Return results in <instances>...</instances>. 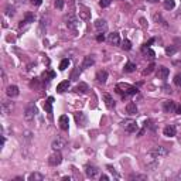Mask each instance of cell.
I'll use <instances>...</instances> for the list:
<instances>
[{
	"label": "cell",
	"instance_id": "cell-40",
	"mask_svg": "<svg viewBox=\"0 0 181 181\" xmlns=\"http://www.w3.org/2000/svg\"><path fill=\"white\" fill-rule=\"evenodd\" d=\"M154 20H156L157 23L163 24V26H167V24H166V21H164L163 18H161V16H160V14H154Z\"/></svg>",
	"mask_w": 181,
	"mask_h": 181
},
{
	"label": "cell",
	"instance_id": "cell-39",
	"mask_svg": "<svg viewBox=\"0 0 181 181\" xmlns=\"http://www.w3.org/2000/svg\"><path fill=\"white\" fill-rule=\"evenodd\" d=\"M55 7L58 10H62L64 9V0H55Z\"/></svg>",
	"mask_w": 181,
	"mask_h": 181
},
{
	"label": "cell",
	"instance_id": "cell-33",
	"mask_svg": "<svg viewBox=\"0 0 181 181\" xmlns=\"http://www.w3.org/2000/svg\"><path fill=\"white\" fill-rule=\"evenodd\" d=\"M177 53V47H174V45H170V47H166V54L167 55H174V54Z\"/></svg>",
	"mask_w": 181,
	"mask_h": 181
},
{
	"label": "cell",
	"instance_id": "cell-41",
	"mask_svg": "<svg viewBox=\"0 0 181 181\" xmlns=\"http://www.w3.org/2000/svg\"><path fill=\"white\" fill-rule=\"evenodd\" d=\"M111 3H112V0H100L99 6L100 7H108V6H111Z\"/></svg>",
	"mask_w": 181,
	"mask_h": 181
},
{
	"label": "cell",
	"instance_id": "cell-16",
	"mask_svg": "<svg viewBox=\"0 0 181 181\" xmlns=\"http://www.w3.org/2000/svg\"><path fill=\"white\" fill-rule=\"evenodd\" d=\"M58 122H59V128L62 129V130H68V128H70V119H68V116H67V115L59 116Z\"/></svg>",
	"mask_w": 181,
	"mask_h": 181
},
{
	"label": "cell",
	"instance_id": "cell-44",
	"mask_svg": "<svg viewBox=\"0 0 181 181\" xmlns=\"http://www.w3.org/2000/svg\"><path fill=\"white\" fill-rule=\"evenodd\" d=\"M41 3H43V0H31V4L33 6H40Z\"/></svg>",
	"mask_w": 181,
	"mask_h": 181
},
{
	"label": "cell",
	"instance_id": "cell-8",
	"mask_svg": "<svg viewBox=\"0 0 181 181\" xmlns=\"http://www.w3.org/2000/svg\"><path fill=\"white\" fill-rule=\"evenodd\" d=\"M65 146H67V139H64V137H57V139L51 143V147H53L54 150H61V149H64Z\"/></svg>",
	"mask_w": 181,
	"mask_h": 181
},
{
	"label": "cell",
	"instance_id": "cell-23",
	"mask_svg": "<svg viewBox=\"0 0 181 181\" xmlns=\"http://www.w3.org/2000/svg\"><path fill=\"white\" fill-rule=\"evenodd\" d=\"M106 79H108V72H106V71H98V74H96V81L99 82V84H105Z\"/></svg>",
	"mask_w": 181,
	"mask_h": 181
},
{
	"label": "cell",
	"instance_id": "cell-9",
	"mask_svg": "<svg viewBox=\"0 0 181 181\" xmlns=\"http://www.w3.org/2000/svg\"><path fill=\"white\" fill-rule=\"evenodd\" d=\"M13 108H14V103L10 102V100H3V102H1V112H3V115L12 113Z\"/></svg>",
	"mask_w": 181,
	"mask_h": 181
},
{
	"label": "cell",
	"instance_id": "cell-45",
	"mask_svg": "<svg viewBox=\"0 0 181 181\" xmlns=\"http://www.w3.org/2000/svg\"><path fill=\"white\" fill-rule=\"evenodd\" d=\"M153 43H154V38H150V40L147 41V43L144 44V45H143V47H150V45H152Z\"/></svg>",
	"mask_w": 181,
	"mask_h": 181
},
{
	"label": "cell",
	"instance_id": "cell-37",
	"mask_svg": "<svg viewBox=\"0 0 181 181\" xmlns=\"http://www.w3.org/2000/svg\"><path fill=\"white\" fill-rule=\"evenodd\" d=\"M146 175H139V174H133L130 175V180H146Z\"/></svg>",
	"mask_w": 181,
	"mask_h": 181
},
{
	"label": "cell",
	"instance_id": "cell-48",
	"mask_svg": "<svg viewBox=\"0 0 181 181\" xmlns=\"http://www.w3.org/2000/svg\"><path fill=\"white\" fill-rule=\"evenodd\" d=\"M62 180H64V181H70L71 177H62Z\"/></svg>",
	"mask_w": 181,
	"mask_h": 181
},
{
	"label": "cell",
	"instance_id": "cell-2",
	"mask_svg": "<svg viewBox=\"0 0 181 181\" xmlns=\"http://www.w3.org/2000/svg\"><path fill=\"white\" fill-rule=\"evenodd\" d=\"M64 21H65V26L68 27V30L76 31V29H78V18H76L75 14H72V13H68V14H65Z\"/></svg>",
	"mask_w": 181,
	"mask_h": 181
},
{
	"label": "cell",
	"instance_id": "cell-42",
	"mask_svg": "<svg viewBox=\"0 0 181 181\" xmlns=\"http://www.w3.org/2000/svg\"><path fill=\"white\" fill-rule=\"evenodd\" d=\"M6 14H7V16H14V7H13V6H7L6 7Z\"/></svg>",
	"mask_w": 181,
	"mask_h": 181
},
{
	"label": "cell",
	"instance_id": "cell-26",
	"mask_svg": "<svg viewBox=\"0 0 181 181\" xmlns=\"http://www.w3.org/2000/svg\"><path fill=\"white\" fill-rule=\"evenodd\" d=\"M143 51H144V54H146V58H149L150 61H153V59H154L156 54H154V51H153L150 47H143Z\"/></svg>",
	"mask_w": 181,
	"mask_h": 181
},
{
	"label": "cell",
	"instance_id": "cell-7",
	"mask_svg": "<svg viewBox=\"0 0 181 181\" xmlns=\"http://www.w3.org/2000/svg\"><path fill=\"white\" fill-rule=\"evenodd\" d=\"M85 173H86L88 178H92V180L99 177V169L95 167V166H86L85 167Z\"/></svg>",
	"mask_w": 181,
	"mask_h": 181
},
{
	"label": "cell",
	"instance_id": "cell-22",
	"mask_svg": "<svg viewBox=\"0 0 181 181\" xmlns=\"http://www.w3.org/2000/svg\"><path fill=\"white\" fill-rule=\"evenodd\" d=\"M153 152L156 153V156H157L158 158L160 157H164V156H167L169 154V150L166 149V147H156V149H153Z\"/></svg>",
	"mask_w": 181,
	"mask_h": 181
},
{
	"label": "cell",
	"instance_id": "cell-10",
	"mask_svg": "<svg viewBox=\"0 0 181 181\" xmlns=\"http://www.w3.org/2000/svg\"><path fill=\"white\" fill-rule=\"evenodd\" d=\"M170 74V70L164 65H160L157 68V78L158 79H167V76Z\"/></svg>",
	"mask_w": 181,
	"mask_h": 181
},
{
	"label": "cell",
	"instance_id": "cell-38",
	"mask_svg": "<svg viewBox=\"0 0 181 181\" xmlns=\"http://www.w3.org/2000/svg\"><path fill=\"white\" fill-rule=\"evenodd\" d=\"M174 84L177 86H181V74H175L174 76Z\"/></svg>",
	"mask_w": 181,
	"mask_h": 181
},
{
	"label": "cell",
	"instance_id": "cell-30",
	"mask_svg": "<svg viewBox=\"0 0 181 181\" xmlns=\"http://www.w3.org/2000/svg\"><path fill=\"white\" fill-rule=\"evenodd\" d=\"M79 17L84 18V20H88V18H89V12H88V9L82 7L81 12H79Z\"/></svg>",
	"mask_w": 181,
	"mask_h": 181
},
{
	"label": "cell",
	"instance_id": "cell-14",
	"mask_svg": "<svg viewBox=\"0 0 181 181\" xmlns=\"http://www.w3.org/2000/svg\"><path fill=\"white\" fill-rule=\"evenodd\" d=\"M6 94H7L9 98H16V96H18V94H20L18 86H16V85H10V86H7Z\"/></svg>",
	"mask_w": 181,
	"mask_h": 181
},
{
	"label": "cell",
	"instance_id": "cell-34",
	"mask_svg": "<svg viewBox=\"0 0 181 181\" xmlns=\"http://www.w3.org/2000/svg\"><path fill=\"white\" fill-rule=\"evenodd\" d=\"M134 70H136V64H133V62H128L125 65V72H133Z\"/></svg>",
	"mask_w": 181,
	"mask_h": 181
},
{
	"label": "cell",
	"instance_id": "cell-32",
	"mask_svg": "<svg viewBox=\"0 0 181 181\" xmlns=\"http://www.w3.org/2000/svg\"><path fill=\"white\" fill-rule=\"evenodd\" d=\"M43 78L44 79H53V78H55V72L54 71H45L43 74Z\"/></svg>",
	"mask_w": 181,
	"mask_h": 181
},
{
	"label": "cell",
	"instance_id": "cell-28",
	"mask_svg": "<svg viewBox=\"0 0 181 181\" xmlns=\"http://www.w3.org/2000/svg\"><path fill=\"white\" fill-rule=\"evenodd\" d=\"M81 75V70L79 68H74V71L71 72V81H78Z\"/></svg>",
	"mask_w": 181,
	"mask_h": 181
},
{
	"label": "cell",
	"instance_id": "cell-20",
	"mask_svg": "<svg viewBox=\"0 0 181 181\" xmlns=\"http://www.w3.org/2000/svg\"><path fill=\"white\" fill-rule=\"evenodd\" d=\"M74 91H75L76 94H86L88 91H89V86H88L85 82H79V84L75 86V89H74Z\"/></svg>",
	"mask_w": 181,
	"mask_h": 181
},
{
	"label": "cell",
	"instance_id": "cell-50",
	"mask_svg": "<svg viewBox=\"0 0 181 181\" xmlns=\"http://www.w3.org/2000/svg\"><path fill=\"white\" fill-rule=\"evenodd\" d=\"M177 177H178V178H181V171L178 173V175H177Z\"/></svg>",
	"mask_w": 181,
	"mask_h": 181
},
{
	"label": "cell",
	"instance_id": "cell-47",
	"mask_svg": "<svg viewBox=\"0 0 181 181\" xmlns=\"http://www.w3.org/2000/svg\"><path fill=\"white\" fill-rule=\"evenodd\" d=\"M173 64H174V65H180V64H181V58L178 59V61H174V62H173Z\"/></svg>",
	"mask_w": 181,
	"mask_h": 181
},
{
	"label": "cell",
	"instance_id": "cell-18",
	"mask_svg": "<svg viewBox=\"0 0 181 181\" xmlns=\"http://www.w3.org/2000/svg\"><path fill=\"white\" fill-rule=\"evenodd\" d=\"M95 64V58L92 55H86L84 58V62H82V70H86V68H91L92 65Z\"/></svg>",
	"mask_w": 181,
	"mask_h": 181
},
{
	"label": "cell",
	"instance_id": "cell-46",
	"mask_svg": "<svg viewBox=\"0 0 181 181\" xmlns=\"http://www.w3.org/2000/svg\"><path fill=\"white\" fill-rule=\"evenodd\" d=\"M99 178H100V180H109V177H108V175H100V177H99Z\"/></svg>",
	"mask_w": 181,
	"mask_h": 181
},
{
	"label": "cell",
	"instance_id": "cell-31",
	"mask_svg": "<svg viewBox=\"0 0 181 181\" xmlns=\"http://www.w3.org/2000/svg\"><path fill=\"white\" fill-rule=\"evenodd\" d=\"M144 129H150V130H156V125H154V122H153V120H150V119H147L146 122H144Z\"/></svg>",
	"mask_w": 181,
	"mask_h": 181
},
{
	"label": "cell",
	"instance_id": "cell-43",
	"mask_svg": "<svg viewBox=\"0 0 181 181\" xmlns=\"http://www.w3.org/2000/svg\"><path fill=\"white\" fill-rule=\"evenodd\" d=\"M96 41H98V43H103V41H105V35H103V34H98V35H96Z\"/></svg>",
	"mask_w": 181,
	"mask_h": 181
},
{
	"label": "cell",
	"instance_id": "cell-17",
	"mask_svg": "<svg viewBox=\"0 0 181 181\" xmlns=\"http://www.w3.org/2000/svg\"><path fill=\"white\" fill-rule=\"evenodd\" d=\"M102 98H103V100H105V105L108 109H113L115 108V100H113V98H112L109 94H103L102 95Z\"/></svg>",
	"mask_w": 181,
	"mask_h": 181
},
{
	"label": "cell",
	"instance_id": "cell-11",
	"mask_svg": "<svg viewBox=\"0 0 181 181\" xmlns=\"http://www.w3.org/2000/svg\"><path fill=\"white\" fill-rule=\"evenodd\" d=\"M95 29L98 30L99 33H103L108 30V23H106V20L103 18H98L96 21H95Z\"/></svg>",
	"mask_w": 181,
	"mask_h": 181
},
{
	"label": "cell",
	"instance_id": "cell-25",
	"mask_svg": "<svg viewBox=\"0 0 181 181\" xmlns=\"http://www.w3.org/2000/svg\"><path fill=\"white\" fill-rule=\"evenodd\" d=\"M44 180V175L41 173H31L29 175V181H43Z\"/></svg>",
	"mask_w": 181,
	"mask_h": 181
},
{
	"label": "cell",
	"instance_id": "cell-3",
	"mask_svg": "<svg viewBox=\"0 0 181 181\" xmlns=\"http://www.w3.org/2000/svg\"><path fill=\"white\" fill-rule=\"evenodd\" d=\"M122 128L125 129L128 133H134V132H137L139 126H137V123L134 122V120H132V119H126V120H123L122 122Z\"/></svg>",
	"mask_w": 181,
	"mask_h": 181
},
{
	"label": "cell",
	"instance_id": "cell-6",
	"mask_svg": "<svg viewBox=\"0 0 181 181\" xmlns=\"http://www.w3.org/2000/svg\"><path fill=\"white\" fill-rule=\"evenodd\" d=\"M163 111L166 113H177V105L174 100H164Z\"/></svg>",
	"mask_w": 181,
	"mask_h": 181
},
{
	"label": "cell",
	"instance_id": "cell-15",
	"mask_svg": "<svg viewBox=\"0 0 181 181\" xmlns=\"http://www.w3.org/2000/svg\"><path fill=\"white\" fill-rule=\"evenodd\" d=\"M75 120L78 123V126H85L86 125V116L84 112H76L75 113Z\"/></svg>",
	"mask_w": 181,
	"mask_h": 181
},
{
	"label": "cell",
	"instance_id": "cell-12",
	"mask_svg": "<svg viewBox=\"0 0 181 181\" xmlns=\"http://www.w3.org/2000/svg\"><path fill=\"white\" fill-rule=\"evenodd\" d=\"M163 133H164V136H167V137H174L175 133H177V129H175L174 125H167V126L163 129Z\"/></svg>",
	"mask_w": 181,
	"mask_h": 181
},
{
	"label": "cell",
	"instance_id": "cell-49",
	"mask_svg": "<svg viewBox=\"0 0 181 181\" xmlns=\"http://www.w3.org/2000/svg\"><path fill=\"white\" fill-rule=\"evenodd\" d=\"M147 1H150V3H156V1H158V0H147Z\"/></svg>",
	"mask_w": 181,
	"mask_h": 181
},
{
	"label": "cell",
	"instance_id": "cell-24",
	"mask_svg": "<svg viewBox=\"0 0 181 181\" xmlns=\"http://www.w3.org/2000/svg\"><path fill=\"white\" fill-rule=\"evenodd\" d=\"M126 112H128L129 115H136L137 113V106L134 102H129L128 105H126Z\"/></svg>",
	"mask_w": 181,
	"mask_h": 181
},
{
	"label": "cell",
	"instance_id": "cell-13",
	"mask_svg": "<svg viewBox=\"0 0 181 181\" xmlns=\"http://www.w3.org/2000/svg\"><path fill=\"white\" fill-rule=\"evenodd\" d=\"M108 41L111 43L112 45H119V44H120V37H119V33H116V31L111 33L109 37H108Z\"/></svg>",
	"mask_w": 181,
	"mask_h": 181
},
{
	"label": "cell",
	"instance_id": "cell-36",
	"mask_svg": "<svg viewBox=\"0 0 181 181\" xmlns=\"http://www.w3.org/2000/svg\"><path fill=\"white\" fill-rule=\"evenodd\" d=\"M122 48H123V50H126V51H129V50L132 48V43H130L129 40H125L122 43Z\"/></svg>",
	"mask_w": 181,
	"mask_h": 181
},
{
	"label": "cell",
	"instance_id": "cell-27",
	"mask_svg": "<svg viewBox=\"0 0 181 181\" xmlns=\"http://www.w3.org/2000/svg\"><path fill=\"white\" fill-rule=\"evenodd\" d=\"M164 9L166 10H173L175 7V0H164Z\"/></svg>",
	"mask_w": 181,
	"mask_h": 181
},
{
	"label": "cell",
	"instance_id": "cell-29",
	"mask_svg": "<svg viewBox=\"0 0 181 181\" xmlns=\"http://www.w3.org/2000/svg\"><path fill=\"white\" fill-rule=\"evenodd\" d=\"M154 68H156V65H154V62H150V65L147 67L146 70L143 71V75H150L153 71H154Z\"/></svg>",
	"mask_w": 181,
	"mask_h": 181
},
{
	"label": "cell",
	"instance_id": "cell-4",
	"mask_svg": "<svg viewBox=\"0 0 181 181\" xmlns=\"http://www.w3.org/2000/svg\"><path fill=\"white\" fill-rule=\"evenodd\" d=\"M37 115V108H35L34 103H29L26 111H24V119L26 120H33Z\"/></svg>",
	"mask_w": 181,
	"mask_h": 181
},
{
	"label": "cell",
	"instance_id": "cell-35",
	"mask_svg": "<svg viewBox=\"0 0 181 181\" xmlns=\"http://www.w3.org/2000/svg\"><path fill=\"white\" fill-rule=\"evenodd\" d=\"M68 65H70V59L68 58H65L61 61V64H59V70L61 71H65L67 68H68Z\"/></svg>",
	"mask_w": 181,
	"mask_h": 181
},
{
	"label": "cell",
	"instance_id": "cell-19",
	"mask_svg": "<svg viewBox=\"0 0 181 181\" xmlns=\"http://www.w3.org/2000/svg\"><path fill=\"white\" fill-rule=\"evenodd\" d=\"M53 103H54V98H53V96H50V98L44 102V109H45V112H47L50 116L53 115Z\"/></svg>",
	"mask_w": 181,
	"mask_h": 181
},
{
	"label": "cell",
	"instance_id": "cell-5",
	"mask_svg": "<svg viewBox=\"0 0 181 181\" xmlns=\"http://www.w3.org/2000/svg\"><path fill=\"white\" fill-rule=\"evenodd\" d=\"M61 161H62V156H61L59 150H55V153H53V154L50 156V158H48V164H50V166H53V167L59 166Z\"/></svg>",
	"mask_w": 181,
	"mask_h": 181
},
{
	"label": "cell",
	"instance_id": "cell-21",
	"mask_svg": "<svg viewBox=\"0 0 181 181\" xmlns=\"http://www.w3.org/2000/svg\"><path fill=\"white\" fill-rule=\"evenodd\" d=\"M68 88H70V81H62L57 85V92H58V94H62L65 91H68Z\"/></svg>",
	"mask_w": 181,
	"mask_h": 181
},
{
	"label": "cell",
	"instance_id": "cell-1",
	"mask_svg": "<svg viewBox=\"0 0 181 181\" xmlns=\"http://www.w3.org/2000/svg\"><path fill=\"white\" fill-rule=\"evenodd\" d=\"M116 91H117V92H119L120 95H123V96L136 95L137 92H139V91H137V88H136V86H132V85H129V84H117Z\"/></svg>",
	"mask_w": 181,
	"mask_h": 181
}]
</instances>
